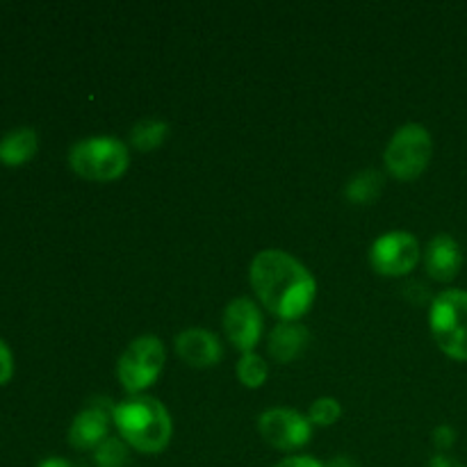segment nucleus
Segmentation results:
<instances>
[{
	"instance_id": "obj_4",
	"label": "nucleus",
	"mask_w": 467,
	"mask_h": 467,
	"mask_svg": "<svg viewBox=\"0 0 467 467\" xmlns=\"http://www.w3.org/2000/svg\"><path fill=\"white\" fill-rule=\"evenodd\" d=\"M429 327L442 354L454 360H467V292H441L431 301Z\"/></svg>"
},
{
	"instance_id": "obj_25",
	"label": "nucleus",
	"mask_w": 467,
	"mask_h": 467,
	"mask_svg": "<svg viewBox=\"0 0 467 467\" xmlns=\"http://www.w3.org/2000/svg\"><path fill=\"white\" fill-rule=\"evenodd\" d=\"M328 467H356V465H351V463H349V461H342V459H336V461H333V463H331V465H328Z\"/></svg>"
},
{
	"instance_id": "obj_1",
	"label": "nucleus",
	"mask_w": 467,
	"mask_h": 467,
	"mask_svg": "<svg viewBox=\"0 0 467 467\" xmlns=\"http://www.w3.org/2000/svg\"><path fill=\"white\" fill-rule=\"evenodd\" d=\"M249 281L260 304L281 322H299L317 296V281L295 255L265 249L251 260Z\"/></svg>"
},
{
	"instance_id": "obj_12",
	"label": "nucleus",
	"mask_w": 467,
	"mask_h": 467,
	"mask_svg": "<svg viewBox=\"0 0 467 467\" xmlns=\"http://www.w3.org/2000/svg\"><path fill=\"white\" fill-rule=\"evenodd\" d=\"M424 267H427L429 276L436 278V281H454L463 267V251H461L459 242L447 233L431 237L427 251H424Z\"/></svg>"
},
{
	"instance_id": "obj_20",
	"label": "nucleus",
	"mask_w": 467,
	"mask_h": 467,
	"mask_svg": "<svg viewBox=\"0 0 467 467\" xmlns=\"http://www.w3.org/2000/svg\"><path fill=\"white\" fill-rule=\"evenodd\" d=\"M431 442L436 450L447 451L456 445V429L450 427V424H441L431 431Z\"/></svg>"
},
{
	"instance_id": "obj_11",
	"label": "nucleus",
	"mask_w": 467,
	"mask_h": 467,
	"mask_svg": "<svg viewBox=\"0 0 467 467\" xmlns=\"http://www.w3.org/2000/svg\"><path fill=\"white\" fill-rule=\"evenodd\" d=\"M109 422H112V410H108L100 404L87 406L71 422L68 445L78 451L96 450L100 442L109 438Z\"/></svg>"
},
{
	"instance_id": "obj_15",
	"label": "nucleus",
	"mask_w": 467,
	"mask_h": 467,
	"mask_svg": "<svg viewBox=\"0 0 467 467\" xmlns=\"http://www.w3.org/2000/svg\"><path fill=\"white\" fill-rule=\"evenodd\" d=\"M169 137V123L162 119H141L132 126L130 130V146L141 153H150V150L160 149Z\"/></svg>"
},
{
	"instance_id": "obj_10",
	"label": "nucleus",
	"mask_w": 467,
	"mask_h": 467,
	"mask_svg": "<svg viewBox=\"0 0 467 467\" xmlns=\"http://www.w3.org/2000/svg\"><path fill=\"white\" fill-rule=\"evenodd\" d=\"M176 354L190 368L205 369L223 358V347L219 337L208 328H185L176 336Z\"/></svg>"
},
{
	"instance_id": "obj_5",
	"label": "nucleus",
	"mask_w": 467,
	"mask_h": 467,
	"mask_svg": "<svg viewBox=\"0 0 467 467\" xmlns=\"http://www.w3.org/2000/svg\"><path fill=\"white\" fill-rule=\"evenodd\" d=\"M433 158V140L422 123H406L388 141L383 164L397 181H415L427 171Z\"/></svg>"
},
{
	"instance_id": "obj_3",
	"label": "nucleus",
	"mask_w": 467,
	"mask_h": 467,
	"mask_svg": "<svg viewBox=\"0 0 467 467\" xmlns=\"http://www.w3.org/2000/svg\"><path fill=\"white\" fill-rule=\"evenodd\" d=\"M128 164L130 150L117 137H87L68 150V167L85 181H117L128 171Z\"/></svg>"
},
{
	"instance_id": "obj_23",
	"label": "nucleus",
	"mask_w": 467,
	"mask_h": 467,
	"mask_svg": "<svg viewBox=\"0 0 467 467\" xmlns=\"http://www.w3.org/2000/svg\"><path fill=\"white\" fill-rule=\"evenodd\" d=\"M429 467H465L461 461H456L454 456H447V454H438L429 461Z\"/></svg>"
},
{
	"instance_id": "obj_16",
	"label": "nucleus",
	"mask_w": 467,
	"mask_h": 467,
	"mask_svg": "<svg viewBox=\"0 0 467 467\" xmlns=\"http://www.w3.org/2000/svg\"><path fill=\"white\" fill-rule=\"evenodd\" d=\"M383 182H386V178L381 173L374 171V169H365V171H358L347 182L345 196L349 199V203L356 205L374 203L383 192Z\"/></svg>"
},
{
	"instance_id": "obj_19",
	"label": "nucleus",
	"mask_w": 467,
	"mask_h": 467,
	"mask_svg": "<svg viewBox=\"0 0 467 467\" xmlns=\"http://www.w3.org/2000/svg\"><path fill=\"white\" fill-rule=\"evenodd\" d=\"M342 418V406L336 397H319L313 401L308 410L310 424H317V427H331L337 420Z\"/></svg>"
},
{
	"instance_id": "obj_9",
	"label": "nucleus",
	"mask_w": 467,
	"mask_h": 467,
	"mask_svg": "<svg viewBox=\"0 0 467 467\" xmlns=\"http://www.w3.org/2000/svg\"><path fill=\"white\" fill-rule=\"evenodd\" d=\"M263 328V313L249 296H237L223 310V333H226L228 342L237 347L242 354H249L258 347Z\"/></svg>"
},
{
	"instance_id": "obj_13",
	"label": "nucleus",
	"mask_w": 467,
	"mask_h": 467,
	"mask_svg": "<svg viewBox=\"0 0 467 467\" xmlns=\"http://www.w3.org/2000/svg\"><path fill=\"white\" fill-rule=\"evenodd\" d=\"M308 328L296 322H281L272 328L267 337V349L276 363H292L299 358L310 345Z\"/></svg>"
},
{
	"instance_id": "obj_7",
	"label": "nucleus",
	"mask_w": 467,
	"mask_h": 467,
	"mask_svg": "<svg viewBox=\"0 0 467 467\" xmlns=\"http://www.w3.org/2000/svg\"><path fill=\"white\" fill-rule=\"evenodd\" d=\"M422 258V249L413 233L390 231L377 237L369 249V265L377 274L388 278H400L413 272Z\"/></svg>"
},
{
	"instance_id": "obj_8",
	"label": "nucleus",
	"mask_w": 467,
	"mask_h": 467,
	"mask_svg": "<svg viewBox=\"0 0 467 467\" xmlns=\"http://www.w3.org/2000/svg\"><path fill=\"white\" fill-rule=\"evenodd\" d=\"M258 431L267 445L281 451L304 450L313 441V424L292 409H269L260 415Z\"/></svg>"
},
{
	"instance_id": "obj_21",
	"label": "nucleus",
	"mask_w": 467,
	"mask_h": 467,
	"mask_svg": "<svg viewBox=\"0 0 467 467\" xmlns=\"http://www.w3.org/2000/svg\"><path fill=\"white\" fill-rule=\"evenodd\" d=\"M14 377V356L12 349L7 347V342L0 340V386L12 381Z\"/></svg>"
},
{
	"instance_id": "obj_22",
	"label": "nucleus",
	"mask_w": 467,
	"mask_h": 467,
	"mask_svg": "<svg viewBox=\"0 0 467 467\" xmlns=\"http://www.w3.org/2000/svg\"><path fill=\"white\" fill-rule=\"evenodd\" d=\"M274 467H328V465L322 463L319 459H315V456L299 454V456H287V459H283L281 463H276Z\"/></svg>"
},
{
	"instance_id": "obj_2",
	"label": "nucleus",
	"mask_w": 467,
	"mask_h": 467,
	"mask_svg": "<svg viewBox=\"0 0 467 467\" xmlns=\"http://www.w3.org/2000/svg\"><path fill=\"white\" fill-rule=\"evenodd\" d=\"M112 422L119 438L141 454H160L171 442V415L150 395H130L119 401L112 409Z\"/></svg>"
},
{
	"instance_id": "obj_18",
	"label": "nucleus",
	"mask_w": 467,
	"mask_h": 467,
	"mask_svg": "<svg viewBox=\"0 0 467 467\" xmlns=\"http://www.w3.org/2000/svg\"><path fill=\"white\" fill-rule=\"evenodd\" d=\"M94 461L99 467H123L128 463V445L123 438L109 436L94 450Z\"/></svg>"
},
{
	"instance_id": "obj_24",
	"label": "nucleus",
	"mask_w": 467,
	"mask_h": 467,
	"mask_svg": "<svg viewBox=\"0 0 467 467\" xmlns=\"http://www.w3.org/2000/svg\"><path fill=\"white\" fill-rule=\"evenodd\" d=\"M39 467H76V465L67 459H59V456H50V459L41 461Z\"/></svg>"
},
{
	"instance_id": "obj_14",
	"label": "nucleus",
	"mask_w": 467,
	"mask_h": 467,
	"mask_svg": "<svg viewBox=\"0 0 467 467\" xmlns=\"http://www.w3.org/2000/svg\"><path fill=\"white\" fill-rule=\"evenodd\" d=\"M39 150V137L32 128H14L0 140V162L5 167H23Z\"/></svg>"
},
{
	"instance_id": "obj_6",
	"label": "nucleus",
	"mask_w": 467,
	"mask_h": 467,
	"mask_svg": "<svg viewBox=\"0 0 467 467\" xmlns=\"http://www.w3.org/2000/svg\"><path fill=\"white\" fill-rule=\"evenodd\" d=\"M167 349L155 336H140L126 347L117 363L119 383L128 395H144L164 369Z\"/></svg>"
},
{
	"instance_id": "obj_17",
	"label": "nucleus",
	"mask_w": 467,
	"mask_h": 467,
	"mask_svg": "<svg viewBox=\"0 0 467 467\" xmlns=\"http://www.w3.org/2000/svg\"><path fill=\"white\" fill-rule=\"evenodd\" d=\"M269 377V365L263 356H258L255 351H249V354H242V358L237 360V379L244 388H263L265 381Z\"/></svg>"
}]
</instances>
